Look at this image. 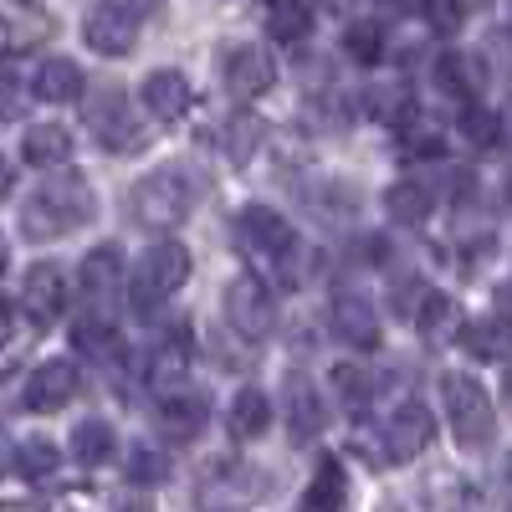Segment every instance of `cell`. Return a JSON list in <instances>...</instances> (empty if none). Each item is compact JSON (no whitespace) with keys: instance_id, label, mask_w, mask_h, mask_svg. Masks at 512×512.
<instances>
[{"instance_id":"20","label":"cell","mask_w":512,"mask_h":512,"mask_svg":"<svg viewBox=\"0 0 512 512\" xmlns=\"http://www.w3.org/2000/svg\"><path fill=\"white\" fill-rule=\"evenodd\" d=\"M72 349L93 364H118L123 359V333L103 318H77L72 323Z\"/></svg>"},{"instance_id":"40","label":"cell","mask_w":512,"mask_h":512,"mask_svg":"<svg viewBox=\"0 0 512 512\" xmlns=\"http://www.w3.org/2000/svg\"><path fill=\"white\" fill-rule=\"evenodd\" d=\"M374 6H379L384 16L400 21V16H415V11H420V0H374Z\"/></svg>"},{"instance_id":"49","label":"cell","mask_w":512,"mask_h":512,"mask_svg":"<svg viewBox=\"0 0 512 512\" xmlns=\"http://www.w3.org/2000/svg\"><path fill=\"white\" fill-rule=\"evenodd\" d=\"M507 405H512V374H507Z\"/></svg>"},{"instance_id":"32","label":"cell","mask_w":512,"mask_h":512,"mask_svg":"<svg viewBox=\"0 0 512 512\" xmlns=\"http://www.w3.org/2000/svg\"><path fill=\"white\" fill-rule=\"evenodd\" d=\"M344 57L359 62V67L384 62V26L379 21H349L344 26Z\"/></svg>"},{"instance_id":"7","label":"cell","mask_w":512,"mask_h":512,"mask_svg":"<svg viewBox=\"0 0 512 512\" xmlns=\"http://www.w3.org/2000/svg\"><path fill=\"white\" fill-rule=\"evenodd\" d=\"M221 82H226V93L251 103V98H262L272 93V82H277V67L262 47H251V41H236V47L221 52Z\"/></svg>"},{"instance_id":"48","label":"cell","mask_w":512,"mask_h":512,"mask_svg":"<svg viewBox=\"0 0 512 512\" xmlns=\"http://www.w3.org/2000/svg\"><path fill=\"white\" fill-rule=\"evenodd\" d=\"M461 6H487V0H461Z\"/></svg>"},{"instance_id":"29","label":"cell","mask_w":512,"mask_h":512,"mask_svg":"<svg viewBox=\"0 0 512 512\" xmlns=\"http://www.w3.org/2000/svg\"><path fill=\"white\" fill-rule=\"evenodd\" d=\"M436 88H441L446 98H472V93L482 88V72H477V62H472V57L446 52V57L436 62Z\"/></svg>"},{"instance_id":"39","label":"cell","mask_w":512,"mask_h":512,"mask_svg":"<svg viewBox=\"0 0 512 512\" xmlns=\"http://www.w3.org/2000/svg\"><path fill=\"white\" fill-rule=\"evenodd\" d=\"M21 108H26V82L0 72V118H21Z\"/></svg>"},{"instance_id":"9","label":"cell","mask_w":512,"mask_h":512,"mask_svg":"<svg viewBox=\"0 0 512 512\" xmlns=\"http://www.w3.org/2000/svg\"><path fill=\"white\" fill-rule=\"evenodd\" d=\"M82 36H88V47L98 57H128L139 47V16L118 6V0H108V6H93L88 21H82Z\"/></svg>"},{"instance_id":"16","label":"cell","mask_w":512,"mask_h":512,"mask_svg":"<svg viewBox=\"0 0 512 512\" xmlns=\"http://www.w3.org/2000/svg\"><path fill=\"white\" fill-rule=\"evenodd\" d=\"M205 420H210V400L195 390H175V395H164L159 400V425H164V431L169 436H175V441H195L200 431H205Z\"/></svg>"},{"instance_id":"21","label":"cell","mask_w":512,"mask_h":512,"mask_svg":"<svg viewBox=\"0 0 512 512\" xmlns=\"http://www.w3.org/2000/svg\"><path fill=\"white\" fill-rule=\"evenodd\" d=\"M344 497H349L344 466H338V456H323L308 492H303V512H344Z\"/></svg>"},{"instance_id":"28","label":"cell","mask_w":512,"mask_h":512,"mask_svg":"<svg viewBox=\"0 0 512 512\" xmlns=\"http://www.w3.org/2000/svg\"><path fill=\"white\" fill-rule=\"evenodd\" d=\"M113 451H118V436L108 420H82L72 431V461H82V466H103Z\"/></svg>"},{"instance_id":"4","label":"cell","mask_w":512,"mask_h":512,"mask_svg":"<svg viewBox=\"0 0 512 512\" xmlns=\"http://www.w3.org/2000/svg\"><path fill=\"white\" fill-rule=\"evenodd\" d=\"M441 400H446V420L466 451H487L497 441V410L487 400V390L472 374H441Z\"/></svg>"},{"instance_id":"34","label":"cell","mask_w":512,"mask_h":512,"mask_svg":"<svg viewBox=\"0 0 512 512\" xmlns=\"http://www.w3.org/2000/svg\"><path fill=\"white\" fill-rule=\"evenodd\" d=\"M62 466V451L52 446V441H41V436H31L26 446H16V472L21 477H31V482H41V477H52Z\"/></svg>"},{"instance_id":"31","label":"cell","mask_w":512,"mask_h":512,"mask_svg":"<svg viewBox=\"0 0 512 512\" xmlns=\"http://www.w3.org/2000/svg\"><path fill=\"white\" fill-rule=\"evenodd\" d=\"M364 113L395 128L410 113V88L405 82H374V88H364Z\"/></svg>"},{"instance_id":"24","label":"cell","mask_w":512,"mask_h":512,"mask_svg":"<svg viewBox=\"0 0 512 512\" xmlns=\"http://www.w3.org/2000/svg\"><path fill=\"white\" fill-rule=\"evenodd\" d=\"M415 328H420L425 344H446V338L461 333V313H456V303H451L446 292H425L420 297V313H415Z\"/></svg>"},{"instance_id":"26","label":"cell","mask_w":512,"mask_h":512,"mask_svg":"<svg viewBox=\"0 0 512 512\" xmlns=\"http://www.w3.org/2000/svg\"><path fill=\"white\" fill-rule=\"evenodd\" d=\"M384 210H390L400 226H425L431 210H436V200H431V190H425L420 180H400V185L384 190Z\"/></svg>"},{"instance_id":"33","label":"cell","mask_w":512,"mask_h":512,"mask_svg":"<svg viewBox=\"0 0 512 512\" xmlns=\"http://www.w3.org/2000/svg\"><path fill=\"white\" fill-rule=\"evenodd\" d=\"M262 118H251V113H236L226 123V134H221V149L231 154V164H251V154L262 149Z\"/></svg>"},{"instance_id":"43","label":"cell","mask_w":512,"mask_h":512,"mask_svg":"<svg viewBox=\"0 0 512 512\" xmlns=\"http://www.w3.org/2000/svg\"><path fill=\"white\" fill-rule=\"evenodd\" d=\"M313 6L328 11V16H344V11H349V0H313Z\"/></svg>"},{"instance_id":"45","label":"cell","mask_w":512,"mask_h":512,"mask_svg":"<svg viewBox=\"0 0 512 512\" xmlns=\"http://www.w3.org/2000/svg\"><path fill=\"white\" fill-rule=\"evenodd\" d=\"M118 6H128V11L139 16V11H154V0H118Z\"/></svg>"},{"instance_id":"50","label":"cell","mask_w":512,"mask_h":512,"mask_svg":"<svg viewBox=\"0 0 512 512\" xmlns=\"http://www.w3.org/2000/svg\"><path fill=\"white\" fill-rule=\"evenodd\" d=\"M128 512H144V507H128Z\"/></svg>"},{"instance_id":"35","label":"cell","mask_w":512,"mask_h":512,"mask_svg":"<svg viewBox=\"0 0 512 512\" xmlns=\"http://www.w3.org/2000/svg\"><path fill=\"white\" fill-rule=\"evenodd\" d=\"M461 139H466V144H477V149H492V144L502 139L497 113H487L482 103H466V108H461Z\"/></svg>"},{"instance_id":"2","label":"cell","mask_w":512,"mask_h":512,"mask_svg":"<svg viewBox=\"0 0 512 512\" xmlns=\"http://www.w3.org/2000/svg\"><path fill=\"white\" fill-rule=\"evenodd\" d=\"M190 205H195V185L180 164H164L128 190V210H134V221L149 226V231H175L190 216Z\"/></svg>"},{"instance_id":"47","label":"cell","mask_w":512,"mask_h":512,"mask_svg":"<svg viewBox=\"0 0 512 512\" xmlns=\"http://www.w3.org/2000/svg\"><path fill=\"white\" fill-rule=\"evenodd\" d=\"M502 195H507V210H512V175H507V185H502Z\"/></svg>"},{"instance_id":"27","label":"cell","mask_w":512,"mask_h":512,"mask_svg":"<svg viewBox=\"0 0 512 512\" xmlns=\"http://www.w3.org/2000/svg\"><path fill=\"white\" fill-rule=\"evenodd\" d=\"M226 425H231V436L236 441H256L272 425V400L262 395V390H241L236 400H231V415H226Z\"/></svg>"},{"instance_id":"36","label":"cell","mask_w":512,"mask_h":512,"mask_svg":"<svg viewBox=\"0 0 512 512\" xmlns=\"http://www.w3.org/2000/svg\"><path fill=\"white\" fill-rule=\"evenodd\" d=\"M164 477H169V461L159 451H149V446L128 451V482H134V487H159Z\"/></svg>"},{"instance_id":"8","label":"cell","mask_w":512,"mask_h":512,"mask_svg":"<svg viewBox=\"0 0 512 512\" xmlns=\"http://www.w3.org/2000/svg\"><path fill=\"white\" fill-rule=\"evenodd\" d=\"M236 226H241V241H246L256 256H267V262H292L297 231H292V221L282 216V210H272V205H246Z\"/></svg>"},{"instance_id":"41","label":"cell","mask_w":512,"mask_h":512,"mask_svg":"<svg viewBox=\"0 0 512 512\" xmlns=\"http://www.w3.org/2000/svg\"><path fill=\"white\" fill-rule=\"evenodd\" d=\"M11 466H16V446H11V436H6V431H0V477H6Z\"/></svg>"},{"instance_id":"46","label":"cell","mask_w":512,"mask_h":512,"mask_svg":"<svg viewBox=\"0 0 512 512\" xmlns=\"http://www.w3.org/2000/svg\"><path fill=\"white\" fill-rule=\"evenodd\" d=\"M6 267H11V256H6V241H0V277H6Z\"/></svg>"},{"instance_id":"3","label":"cell","mask_w":512,"mask_h":512,"mask_svg":"<svg viewBox=\"0 0 512 512\" xmlns=\"http://www.w3.org/2000/svg\"><path fill=\"white\" fill-rule=\"evenodd\" d=\"M190 277V251L180 241H159L144 251V262L134 267V282H128V308L134 318H154L164 308L169 292H180Z\"/></svg>"},{"instance_id":"10","label":"cell","mask_w":512,"mask_h":512,"mask_svg":"<svg viewBox=\"0 0 512 512\" xmlns=\"http://www.w3.org/2000/svg\"><path fill=\"white\" fill-rule=\"evenodd\" d=\"M52 36V16L31 0H0V57L31 52Z\"/></svg>"},{"instance_id":"12","label":"cell","mask_w":512,"mask_h":512,"mask_svg":"<svg viewBox=\"0 0 512 512\" xmlns=\"http://www.w3.org/2000/svg\"><path fill=\"white\" fill-rule=\"evenodd\" d=\"M328 328H333L338 344H349V349H379V318L369 308V297H359V292H338L333 297Z\"/></svg>"},{"instance_id":"14","label":"cell","mask_w":512,"mask_h":512,"mask_svg":"<svg viewBox=\"0 0 512 512\" xmlns=\"http://www.w3.org/2000/svg\"><path fill=\"white\" fill-rule=\"evenodd\" d=\"M21 308L31 313V323H52L67 308V277L57 262H36L21 282Z\"/></svg>"},{"instance_id":"42","label":"cell","mask_w":512,"mask_h":512,"mask_svg":"<svg viewBox=\"0 0 512 512\" xmlns=\"http://www.w3.org/2000/svg\"><path fill=\"white\" fill-rule=\"evenodd\" d=\"M11 185H16V169H11L6 159H0V200H6V195H11Z\"/></svg>"},{"instance_id":"22","label":"cell","mask_w":512,"mask_h":512,"mask_svg":"<svg viewBox=\"0 0 512 512\" xmlns=\"http://www.w3.org/2000/svg\"><path fill=\"white\" fill-rule=\"evenodd\" d=\"M72 154V134L57 123H31L26 134H21V159L36 164V169H52V164H67Z\"/></svg>"},{"instance_id":"15","label":"cell","mask_w":512,"mask_h":512,"mask_svg":"<svg viewBox=\"0 0 512 512\" xmlns=\"http://www.w3.org/2000/svg\"><path fill=\"white\" fill-rule=\"evenodd\" d=\"M139 103L149 108V118L169 123V118H180V113L190 108V82H185L175 67H159V72H149V77L139 82Z\"/></svg>"},{"instance_id":"19","label":"cell","mask_w":512,"mask_h":512,"mask_svg":"<svg viewBox=\"0 0 512 512\" xmlns=\"http://www.w3.org/2000/svg\"><path fill=\"white\" fill-rule=\"evenodd\" d=\"M82 88H88V77H82V67L67 62V57L41 62V67H36V82H31V93H36L41 103H77Z\"/></svg>"},{"instance_id":"38","label":"cell","mask_w":512,"mask_h":512,"mask_svg":"<svg viewBox=\"0 0 512 512\" xmlns=\"http://www.w3.org/2000/svg\"><path fill=\"white\" fill-rule=\"evenodd\" d=\"M420 11H425V21H431L436 36H456L466 26V6H461V0H420Z\"/></svg>"},{"instance_id":"44","label":"cell","mask_w":512,"mask_h":512,"mask_svg":"<svg viewBox=\"0 0 512 512\" xmlns=\"http://www.w3.org/2000/svg\"><path fill=\"white\" fill-rule=\"evenodd\" d=\"M497 123H502V139L512 144V98H507V108H502V118H497Z\"/></svg>"},{"instance_id":"6","label":"cell","mask_w":512,"mask_h":512,"mask_svg":"<svg viewBox=\"0 0 512 512\" xmlns=\"http://www.w3.org/2000/svg\"><path fill=\"white\" fill-rule=\"evenodd\" d=\"M221 308H226V323H231L241 338H251V344L272 338V328H277V303H272V292L256 282V277H236V282H226Z\"/></svg>"},{"instance_id":"13","label":"cell","mask_w":512,"mask_h":512,"mask_svg":"<svg viewBox=\"0 0 512 512\" xmlns=\"http://www.w3.org/2000/svg\"><path fill=\"white\" fill-rule=\"evenodd\" d=\"M77 364H67V359H47L31 379H26V395H21V405L31 410V415H52V410H62L72 395H77Z\"/></svg>"},{"instance_id":"18","label":"cell","mask_w":512,"mask_h":512,"mask_svg":"<svg viewBox=\"0 0 512 512\" xmlns=\"http://www.w3.org/2000/svg\"><path fill=\"white\" fill-rule=\"evenodd\" d=\"M323 420H328L323 395L313 390L303 374H292L287 379V431H292V441H313L323 431Z\"/></svg>"},{"instance_id":"5","label":"cell","mask_w":512,"mask_h":512,"mask_svg":"<svg viewBox=\"0 0 512 512\" xmlns=\"http://www.w3.org/2000/svg\"><path fill=\"white\" fill-rule=\"evenodd\" d=\"M88 128H93V139H98L108 154H134V149L149 139L144 118L134 113V103H128L123 88H98V93L88 98Z\"/></svg>"},{"instance_id":"30","label":"cell","mask_w":512,"mask_h":512,"mask_svg":"<svg viewBox=\"0 0 512 512\" xmlns=\"http://www.w3.org/2000/svg\"><path fill=\"white\" fill-rule=\"evenodd\" d=\"M395 128H400V149H405L410 159H441L446 139H441V128H436L431 118H415V113H405Z\"/></svg>"},{"instance_id":"1","label":"cell","mask_w":512,"mask_h":512,"mask_svg":"<svg viewBox=\"0 0 512 512\" xmlns=\"http://www.w3.org/2000/svg\"><path fill=\"white\" fill-rule=\"evenodd\" d=\"M93 216H98L93 185L82 180L77 169H67V175H52L47 185L26 200V210H21V236H26V241H57V236L82 231Z\"/></svg>"},{"instance_id":"37","label":"cell","mask_w":512,"mask_h":512,"mask_svg":"<svg viewBox=\"0 0 512 512\" xmlns=\"http://www.w3.org/2000/svg\"><path fill=\"white\" fill-rule=\"evenodd\" d=\"M333 390H338V400L354 410V405H369L374 379H369L364 369H354V364H338V369H333Z\"/></svg>"},{"instance_id":"23","label":"cell","mask_w":512,"mask_h":512,"mask_svg":"<svg viewBox=\"0 0 512 512\" xmlns=\"http://www.w3.org/2000/svg\"><path fill=\"white\" fill-rule=\"evenodd\" d=\"M77 277H82V292H93V297L113 292V287L123 282V246H113V241L93 246L88 256H82V267H77Z\"/></svg>"},{"instance_id":"17","label":"cell","mask_w":512,"mask_h":512,"mask_svg":"<svg viewBox=\"0 0 512 512\" xmlns=\"http://www.w3.org/2000/svg\"><path fill=\"white\" fill-rule=\"evenodd\" d=\"M461 349L482 359V364H502L512 359V318L492 313V318H477V323H466L461 328Z\"/></svg>"},{"instance_id":"25","label":"cell","mask_w":512,"mask_h":512,"mask_svg":"<svg viewBox=\"0 0 512 512\" xmlns=\"http://www.w3.org/2000/svg\"><path fill=\"white\" fill-rule=\"evenodd\" d=\"M262 6H267V31H272V41H282V47H297V41L313 31L308 0H262Z\"/></svg>"},{"instance_id":"11","label":"cell","mask_w":512,"mask_h":512,"mask_svg":"<svg viewBox=\"0 0 512 512\" xmlns=\"http://www.w3.org/2000/svg\"><path fill=\"white\" fill-rule=\"evenodd\" d=\"M431 436H436V415L420 400H405L390 415V425H384V451H390V461H415L425 446H431Z\"/></svg>"}]
</instances>
